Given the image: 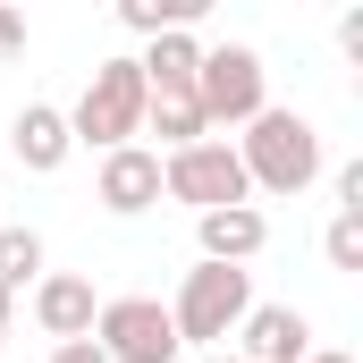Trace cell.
I'll return each mask as SVG.
<instances>
[{"label": "cell", "mask_w": 363, "mask_h": 363, "mask_svg": "<svg viewBox=\"0 0 363 363\" xmlns=\"http://www.w3.org/2000/svg\"><path fill=\"white\" fill-rule=\"evenodd\" d=\"M237 161H245V186H262V194H304L321 178V127L304 110H262V118H245Z\"/></svg>", "instance_id": "1"}, {"label": "cell", "mask_w": 363, "mask_h": 363, "mask_svg": "<svg viewBox=\"0 0 363 363\" xmlns=\"http://www.w3.org/2000/svg\"><path fill=\"white\" fill-rule=\"evenodd\" d=\"M245 313H254V279L228 271V262H194L186 287H178V304H169V330H178V347H211L220 355V338Z\"/></svg>", "instance_id": "2"}, {"label": "cell", "mask_w": 363, "mask_h": 363, "mask_svg": "<svg viewBox=\"0 0 363 363\" xmlns=\"http://www.w3.org/2000/svg\"><path fill=\"white\" fill-rule=\"evenodd\" d=\"M68 135L93 144V152L135 144V135H144V68H135V60H101L93 85H85V101L68 110Z\"/></svg>", "instance_id": "3"}, {"label": "cell", "mask_w": 363, "mask_h": 363, "mask_svg": "<svg viewBox=\"0 0 363 363\" xmlns=\"http://www.w3.org/2000/svg\"><path fill=\"white\" fill-rule=\"evenodd\" d=\"M161 194H169V203H194V220H203V211H237L254 186H245L237 144L203 135V144H186V152H161Z\"/></svg>", "instance_id": "4"}, {"label": "cell", "mask_w": 363, "mask_h": 363, "mask_svg": "<svg viewBox=\"0 0 363 363\" xmlns=\"http://www.w3.org/2000/svg\"><path fill=\"white\" fill-rule=\"evenodd\" d=\"M194 101H203L211 127H245V118H262V110H271V93H262V51H254V43H220V51H203Z\"/></svg>", "instance_id": "5"}, {"label": "cell", "mask_w": 363, "mask_h": 363, "mask_svg": "<svg viewBox=\"0 0 363 363\" xmlns=\"http://www.w3.org/2000/svg\"><path fill=\"white\" fill-rule=\"evenodd\" d=\"M93 347L110 363H178L169 304H152V296H110V304L93 313Z\"/></svg>", "instance_id": "6"}, {"label": "cell", "mask_w": 363, "mask_h": 363, "mask_svg": "<svg viewBox=\"0 0 363 363\" xmlns=\"http://www.w3.org/2000/svg\"><path fill=\"white\" fill-rule=\"evenodd\" d=\"M101 211H118V220H135V211H152L161 203V152H144V144H118V152H101Z\"/></svg>", "instance_id": "7"}, {"label": "cell", "mask_w": 363, "mask_h": 363, "mask_svg": "<svg viewBox=\"0 0 363 363\" xmlns=\"http://www.w3.org/2000/svg\"><path fill=\"white\" fill-rule=\"evenodd\" d=\"M237 338H245L237 363H304L313 355V321H304L296 304H254V313L237 321Z\"/></svg>", "instance_id": "8"}, {"label": "cell", "mask_w": 363, "mask_h": 363, "mask_svg": "<svg viewBox=\"0 0 363 363\" xmlns=\"http://www.w3.org/2000/svg\"><path fill=\"white\" fill-rule=\"evenodd\" d=\"M93 279H77V271H43L34 279V321H43V338H93Z\"/></svg>", "instance_id": "9"}, {"label": "cell", "mask_w": 363, "mask_h": 363, "mask_svg": "<svg viewBox=\"0 0 363 363\" xmlns=\"http://www.w3.org/2000/svg\"><path fill=\"white\" fill-rule=\"evenodd\" d=\"M9 152H17V169L51 178V169L77 152V135H68V110H51V101H26V110H17V127H9Z\"/></svg>", "instance_id": "10"}, {"label": "cell", "mask_w": 363, "mask_h": 363, "mask_svg": "<svg viewBox=\"0 0 363 363\" xmlns=\"http://www.w3.org/2000/svg\"><path fill=\"white\" fill-rule=\"evenodd\" d=\"M194 237H203V262H228V271H245V262L271 245V220H262L254 203H237V211H203V220H194Z\"/></svg>", "instance_id": "11"}, {"label": "cell", "mask_w": 363, "mask_h": 363, "mask_svg": "<svg viewBox=\"0 0 363 363\" xmlns=\"http://www.w3.org/2000/svg\"><path fill=\"white\" fill-rule=\"evenodd\" d=\"M135 68H144V93H194L203 43H194V34H152V51H144Z\"/></svg>", "instance_id": "12"}, {"label": "cell", "mask_w": 363, "mask_h": 363, "mask_svg": "<svg viewBox=\"0 0 363 363\" xmlns=\"http://www.w3.org/2000/svg\"><path fill=\"white\" fill-rule=\"evenodd\" d=\"M144 127H152L169 152H186V144H203V135H211V118H203V101H194V93H144Z\"/></svg>", "instance_id": "13"}, {"label": "cell", "mask_w": 363, "mask_h": 363, "mask_svg": "<svg viewBox=\"0 0 363 363\" xmlns=\"http://www.w3.org/2000/svg\"><path fill=\"white\" fill-rule=\"evenodd\" d=\"M203 17V0H118V26H135V34H186Z\"/></svg>", "instance_id": "14"}, {"label": "cell", "mask_w": 363, "mask_h": 363, "mask_svg": "<svg viewBox=\"0 0 363 363\" xmlns=\"http://www.w3.org/2000/svg\"><path fill=\"white\" fill-rule=\"evenodd\" d=\"M26 279H43V237L34 228H0V287L17 296Z\"/></svg>", "instance_id": "15"}, {"label": "cell", "mask_w": 363, "mask_h": 363, "mask_svg": "<svg viewBox=\"0 0 363 363\" xmlns=\"http://www.w3.org/2000/svg\"><path fill=\"white\" fill-rule=\"evenodd\" d=\"M321 254H330V271H363V211H338V220H330Z\"/></svg>", "instance_id": "16"}, {"label": "cell", "mask_w": 363, "mask_h": 363, "mask_svg": "<svg viewBox=\"0 0 363 363\" xmlns=\"http://www.w3.org/2000/svg\"><path fill=\"white\" fill-rule=\"evenodd\" d=\"M338 211H363V161L338 169Z\"/></svg>", "instance_id": "17"}, {"label": "cell", "mask_w": 363, "mask_h": 363, "mask_svg": "<svg viewBox=\"0 0 363 363\" xmlns=\"http://www.w3.org/2000/svg\"><path fill=\"white\" fill-rule=\"evenodd\" d=\"M17 51H26V17H17V9H0V60H17Z\"/></svg>", "instance_id": "18"}, {"label": "cell", "mask_w": 363, "mask_h": 363, "mask_svg": "<svg viewBox=\"0 0 363 363\" xmlns=\"http://www.w3.org/2000/svg\"><path fill=\"white\" fill-rule=\"evenodd\" d=\"M51 363H110V355H101L93 338H68V347H51Z\"/></svg>", "instance_id": "19"}, {"label": "cell", "mask_w": 363, "mask_h": 363, "mask_svg": "<svg viewBox=\"0 0 363 363\" xmlns=\"http://www.w3.org/2000/svg\"><path fill=\"white\" fill-rule=\"evenodd\" d=\"M304 363H355V355H330V347H313V355H304Z\"/></svg>", "instance_id": "20"}, {"label": "cell", "mask_w": 363, "mask_h": 363, "mask_svg": "<svg viewBox=\"0 0 363 363\" xmlns=\"http://www.w3.org/2000/svg\"><path fill=\"white\" fill-rule=\"evenodd\" d=\"M9 304H17V296H9V287H0V338H9Z\"/></svg>", "instance_id": "21"}, {"label": "cell", "mask_w": 363, "mask_h": 363, "mask_svg": "<svg viewBox=\"0 0 363 363\" xmlns=\"http://www.w3.org/2000/svg\"><path fill=\"white\" fill-rule=\"evenodd\" d=\"M211 363H237V355H211Z\"/></svg>", "instance_id": "22"}]
</instances>
